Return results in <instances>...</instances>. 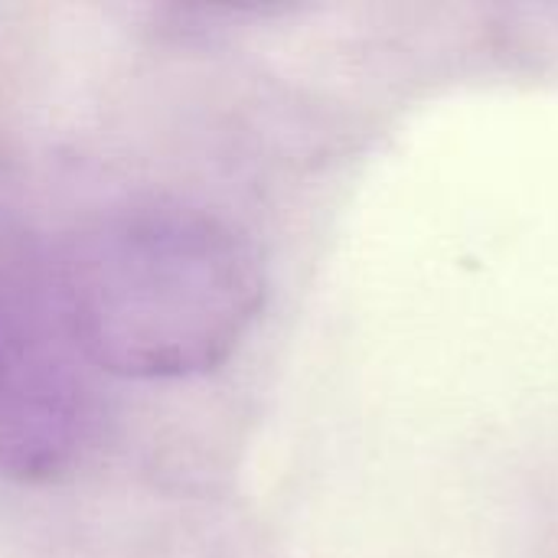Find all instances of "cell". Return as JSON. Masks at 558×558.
Instances as JSON below:
<instances>
[{"label":"cell","mask_w":558,"mask_h":558,"mask_svg":"<svg viewBox=\"0 0 558 558\" xmlns=\"http://www.w3.org/2000/svg\"><path fill=\"white\" fill-rule=\"evenodd\" d=\"M69 330L98 373L190 379L219 369L265 304L245 232L186 199H131L49 255Z\"/></svg>","instance_id":"1"},{"label":"cell","mask_w":558,"mask_h":558,"mask_svg":"<svg viewBox=\"0 0 558 558\" xmlns=\"http://www.w3.org/2000/svg\"><path fill=\"white\" fill-rule=\"evenodd\" d=\"M95 366L62 314L52 262L0 235V477L52 484L78 468L98 428Z\"/></svg>","instance_id":"2"}]
</instances>
